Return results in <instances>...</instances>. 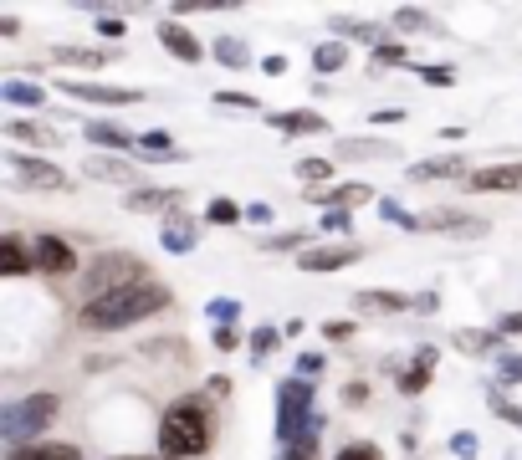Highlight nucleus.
I'll list each match as a JSON object with an SVG mask.
<instances>
[{"label": "nucleus", "instance_id": "13", "mask_svg": "<svg viewBox=\"0 0 522 460\" xmlns=\"http://www.w3.org/2000/svg\"><path fill=\"white\" fill-rule=\"evenodd\" d=\"M6 460H82V450L67 440H26V445H6Z\"/></svg>", "mask_w": 522, "mask_h": 460}, {"label": "nucleus", "instance_id": "33", "mask_svg": "<svg viewBox=\"0 0 522 460\" xmlns=\"http://www.w3.org/2000/svg\"><path fill=\"white\" fill-rule=\"evenodd\" d=\"M205 220H210V225H236V220H241V205H236V200H210Z\"/></svg>", "mask_w": 522, "mask_h": 460}, {"label": "nucleus", "instance_id": "3", "mask_svg": "<svg viewBox=\"0 0 522 460\" xmlns=\"http://www.w3.org/2000/svg\"><path fill=\"white\" fill-rule=\"evenodd\" d=\"M134 282H149V271L139 256H123V251H103L93 266L82 271V302H98L108 292H123V287H134Z\"/></svg>", "mask_w": 522, "mask_h": 460}, {"label": "nucleus", "instance_id": "30", "mask_svg": "<svg viewBox=\"0 0 522 460\" xmlns=\"http://www.w3.org/2000/svg\"><path fill=\"white\" fill-rule=\"evenodd\" d=\"M215 57H221L226 67H246V62H251V52H246L236 36H221V41H215Z\"/></svg>", "mask_w": 522, "mask_h": 460}, {"label": "nucleus", "instance_id": "51", "mask_svg": "<svg viewBox=\"0 0 522 460\" xmlns=\"http://www.w3.org/2000/svg\"><path fill=\"white\" fill-rule=\"evenodd\" d=\"M16 31H21L16 16H0V41H16Z\"/></svg>", "mask_w": 522, "mask_h": 460}, {"label": "nucleus", "instance_id": "2", "mask_svg": "<svg viewBox=\"0 0 522 460\" xmlns=\"http://www.w3.org/2000/svg\"><path fill=\"white\" fill-rule=\"evenodd\" d=\"M215 440V420H210V404L205 394H185L164 409L159 420V460H195L205 455Z\"/></svg>", "mask_w": 522, "mask_h": 460}, {"label": "nucleus", "instance_id": "12", "mask_svg": "<svg viewBox=\"0 0 522 460\" xmlns=\"http://www.w3.org/2000/svg\"><path fill=\"white\" fill-rule=\"evenodd\" d=\"M466 184H471L476 195H487V190H507V195H522V164H492V169H476Z\"/></svg>", "mask_w": 522, "mask_h": 460}, {"label": "nucleus", "instance_id": "57", "mask_svg": "<svg viewBox=\"0 0 522 460\" xmlns=\"http://www.w3.org/2000/svg\"><path fill=\"white\" fill-rule=\"evenodd\" d=\"M134 460H144V455H134Z\"/></svg>", "mask_w": 522, "mask_h": 460}, {"label": "nucleus", "instance_id": "9", "mask_svg": "<svg viewBox=\"0 0 522 460\" xmlns=\"http://www.w3.org/2000/svg\"><path fill=\"white\" fill-rule=\"evenodd\" d=\"M159 46H164L174 62H200V57H205V41H200L190 26H180V21H164V26H159Z\"/></svg>", "mask_w": 522, "mask_h": 460}, {"label": "nucleus", "instance_id": "42", "mask_svg": "<svg viewBox=\"0 0 522 460\" xmlns=\"http://www.w3.org/2000/svg\"><path fill=\"white\" fill-rule=\"evenodd\" d=\"M420 77L430 87H456V67H420Z\"/></svg>", "mask_w": 522, "mask_h": 460}, {"label": "nucleus", "instance_id": "17", "mask_svg": "<svg viewBox=\"0 0 522 460\" xmlns=\"http://www.w3.org/2000/svg\"><path fill=\"white\" fill-rule=\"evenodd\" d=\"M82 133H87V144H98V149H118V154H123V149H139V138H134V133L118 128V123H103V118H93Z\"/></svg>", "mask_w": 522, "mask_h": 460}, {"label": "nucleus", "instance_id": "19", "mask_svg": "<svg viewBox=\"0 0 522 460\" xmlns=\"http://www.w3.org/2000/svg\"><path fill=\"white\" fill-rule=\"evenodd\" d=\"M82 174L87 179H103V184H134V164L128 159H82Z\"/></svg>", "mask_w": 522, "mask_h": 460}, {"label": "nucleus", "instance_id": "21", "mask_svg": "<svg viewBox=\"0 0 522 460\" xmlns=\"http://www.w3.org/2000/svg\"><path fill=\"white\" fill-rule=\"evenodd\" d=\"M338 159H400V149L384 144V138H343Z\"/></svg>", "mask_w": 522, "mask_h": 460}, {"label": "nucleus", "instance_id": "35", "mask_svg": "<svg viewBox=\"0 0 522 460\" xmlns=\"http://www.w3.org/2000/svg\"><path fill=\"white\" fill-rule=\"evenodd\" d=\"M456 348L461 353H492L497 348V333H456Z\"/></svg>", "mask_w": 522, "mask_h": 460}, {"label": "nucleus", "instance_id": "49", "mask_svg": "<svg viewBox=\"0 0 522 460\" xmlns=\"http://www.w3.org/2000/svg\"><path fill=\"white\" fill-rule=\"evenodd\" d=\"M323 338H354V322H323Z\"/></svg>", "mask_w": 522, "mask_h": 460}, {"label": "nucleus", "instance_id": "39", "mask_svg": "<svg viewBox=\"0 0 522 460\" xmlns=\"http://www.w3.org/2000/svg\"><path fill=\"white\" fill-rule=\"evenodd\" d=\"M215 103H221V108H241V113H256L261 108L251 92H215Z\"/></svg>", "mask_w": 522, "mask_h": 460}, {"label": "nucleus", "instance_id": "8", "mask_svg": "<svg viewBox=\"0 0 522 460\" xmlns=\"http://www.w3.org/2000/svg\"><path fill=\"white\" fill-rule=\"evenodd\" d=\"M31 256H36V271H47V276H72L77 271V251L62 236H36Z\"/></svg>", "mask_w": 522, "mask_h": 460}, {"label": "nucleus", "instance_id": "22", "mask_svg": "<svg viewBox=\"0 0 522 460\" xmlns=\"http://www.w3.org/2000/svg\"><path fill=\"white\" fill-rule=\"evenodd\" d=\"M52 62H62V67H108L113 62V52H98V46H52Z\"/></svg>", "mask_w": 522, "mask_h": 460}, {"label": "nucleus", "instance_id": "32", "mask_svg": "<svg viewBox=\"0 0 522 460\" xmlns=\"http://www.w3.org/2000/svg\"><path fill=\"white\" fill-rule=\"evenodd\" d=\"M261 251H308V230H287V236H267Z\"/></svg>", "mask_w": 522, "mask_h": 460}, {"label": "nucleus", "instance_id": "34", "mask_svg": "<svg viewBox=\"0 0 522 460\" xmlns=\"http://www.w3.org/2000/svg\"><path fill=\"white\" fill-rule=\"evenodd\" d=\"M395 26H400V31H435V21H430L425 11H415V6H400V11H395Z\"/></svg>", "mask_w": 522, "mask_h": 460}, {"label": "nucleus", "instance_id": "15", "mask_svg": "<svg viewBox=\"0 0 522 460\" xmlns=\"http://www.w3.org/2000/svg\"><path fill=\"white\" fill-rule=\"evenodd\" d=\"M180 200H185L180 190H134L123 205L134 210V215H164V220H169L174 210H180Z\"/></svg>", "mask_w": 522, "mask_h": 460}, {"label": "nucleus", "instance_id": "16", "mask_svg": "<svg viewBox=\"0 0 522 460\" xmlns=\"http://www.w3.org/2000/svg\"><path fill=\"white\" fill-rule=\"evenodd\" d=\"M267 123H272L277 133H287V138H292V133H328V118H323V113H313V108H292V113H272Z\"/></svg>", "mask_w": 522, "mask_h": 460}, {"label": "nucleus", "instance_id": "1", "mask_svg": "<svg viewBox=\"0 0 522 460\" xmlns=\"http://www.w3.org/2000/svg\"><path fill=\"white\" fill-rule=\"evenodd\" d=\"M169 307V287L164 282H134V287H123V292H108L98 302H82L77 307V328L82 333H123V328H134V322L154 317Z\"/></svg>", "mask_w": 522, "mask_h": 460}, {"label": "nucleus", "instance_id": "56", "mask_svg": "<svg viewBox=\"0 0 522 460\" xmlns=\"http://www.w3.org/2000/svg\"><path fill=\"white\" fill-rule=\"evenodd\" d=\"M261 67H267L272 77H282V72H287V57H267V62H261Z\"/></svg>", "mask_w": 522, "mask_h": 460}, {"label": "nucleus", "instance_id": "14", "mask_svg": "<svg viewBox=\"0 0 522 460\" xmlns=\"http://www.w3.org/2000/svg\"><path fill=\"white\" fill-rule=\"evenodd\" d=\"M6 138H16V144H36V149H57L62 133L52 123H36V118H6Z\"/></svg>", "mask_w": 522, "mask_h": 460}, {"label": "nucleus", "instance_id": "47", "mask_svg": "<svg viewBox=\"0 0 522 460\" xmlns=\"http://www.w3.org/2000/svg\"><path fill=\"white\" fill-rule=\"evenodd\" d=\"M323 230H333V236H343V230H348V210H323Z\"/></svg>", "mask_w": 522, "mask_h": 460}, {"label": "nucleus", "instance_id": "20", "mask_svg": "<svg viewBox=\"0 0 522 460\" xmlns=\"http://www.w3.org/2000/svg\"><path fill=\"white\" fill-rule=\"evenodd\" d=\"M435 379V348H420L415 363L400 374V394H425V384Z\"/></svg>", "mask_w": 522, "mask_h": 460}, {"label": "nucleus", "instance_id": "29", "mask_svg": "<svg viewBox=\"0 0 522 460\" xmlns=\"http://www.w3.org/2000/svg\"><path fill=\"white\" fill-rule=\"evenodd\" d=\"M343 62H348V46H343V41H318V46H313V67H318V72H338Z\"/></svg>", "mask_w": 522, "mask_h": 460}, {"label": "nucleus", "instance_id": "40", "mask_svg": "<svg viewBox=\"0 0 522 460\" xmlns=\"http://www.w3.org/2000/svg\"><path fill=\"white\" fill-rule=\"evenodd\" d=\"M497 374H502V384H522V353L497 358Z\"/></svg>", "mask_w": 522, "mask_h": 460}, {"label": "nucleus", "instance_id": "43", "mask_svg": "<svg viewBox=\"0 0 522 460\" xmlns=\"http://www.w3.org/2000/svg\"><path fill=\"white\" fill-rule=\"evenodd\" d=\"M323 363H328L323 353H297V374H302V379H313V374H323Z\"/></svg>", "mask_w": 522, "mask_h": 460}, {"label": "nucleus", "instance_id": "38", "mask_svg": "<svg viewBox=\"0 0 522 460\" xmlns=\"http://www.w3.org/2000/svg\"><path fill=\"white\" fill-rule=\"evenodd\" d=\"M333 460H384V455H379V445H369V440H354V445H343Z\"/></svg>", "mask_w": 522, "mask_h": 460}, {"label": "nucleus", "instance_id": "31", "mask_svg": "<svg viewBox=\"0 0 522 460\" xmlns=\"http://www.w3.org/2000/svg\"><path fill=\"white\" fill-rule=\"evenodd\" d=\"M297 179H308V184H318V179H333V159H318V154L297 159Z\"/></svg>", "mask_w": 522, "mask_h": 460}, {"label": "nucleus", "instance_id": "54", "mask_svg": "<svg viewBox=\"0 0 522 460\" xmlns=\"http://www.w3.org/2000/svg\"><path fill=\"white\" fill-rule=\"evenodd\" d=\"M231 394V379H210V399H226Z\"/></svg>", "mask_w": 522, "mask_h": 460}, {"label": "nucleus", "instance_id": "50", "mask_svg": "<svg viewBox=\"0 0 522 460\" xmlns=\"http://www.w3.org/2000/svg\"><path fill=\"white\" fill-rule=\"evenodd\" d=\"M236 343H241V333H236V328H221V333H215V348H221V353H231Z\"/></svg>", "mask_w": 522, "mask_h": 460}, {"label": "nucleus", "instance_id": "55", "mask_svg": "<svg viewBox=\"0 0 522 460\" xmlns=\"http://www.w3.org/2000/svg\"><path fill=\"white\" fill-rule=\"evenodd\" d=\"M210 317H236V302H210Z\"/></svg>", "mask_w": 522, "mask_h": 460}, {"label": "nucleus", "instance_id": "10", "mask_svg": "<svg viewBox=\"0 0 522 460\" xmlns=\"http://www.w3.org/2000/svg\"><path fill=\"white\" fill-rule=\"evenodd\" d=\"M364 256V246H308L297 256L302 271H343V266H354Z\"/></svg>", "mask_w": 522, "mask_h": 460}, {"label": "nucleus", "instance_id": "44", "mask_svg": "<svg viewBox=\"0 0 522 460\" xmlns=\"http://www.w3.org/2000/svg\"><path fill=\"white\" fill-rule=\"evenodd\" d=\"M338 399H343L348 409H359V404L369 399V384H364V379H354V384H343V394H338Z\"/></svg>", "mask_w": 522, "mask_h": 460}, {"label": "nucleus", "instance_id": "23", "mask_svg": "<svg viewBox=\"0 0 522 460\" xmlns=\"http://www.w3.org/2000/svg\"><path fill=\"white\" fill-rule=\"evenodd\" d=\"M159 241H164V251H174V256H190V251H195V220H185V215H169Z\"/></svg>", "mask_w": 522, "mask_h": 460}, {"label": "nucleus", "instance_id": "18", "mask_svg": "<svg viewBox=\"0 0 522 460\" xmlns=\"http://www.w3.org/2000/svg\"><path fill=\"white\" fill-rule=\"evenodd\" d=\"M354 307H359L364 317H400V312L410 307V297H400V292H359Z\"/></svg>", "mask_w": 522, "mask_h": 460}, {"label": "nucleus", "instance_id": "26", "mask_svg": "<svg viewBox=\"0 0 522 460\" xmlns=\"http://www.w3.org/2000/svg\"><path fill=\"white\" fill-rule=\"evenodd\" d=\"M420 230H461V236H482V220H466L456 210H430V215H420Z\"/></svg>", "mask_w": 522, "mask_h": 460}, {"label": "nucleus", "instance_id": "41", "mask_svg": "<svg viewBox=\"0 0 522 460\" xmlns=\"http://www.w3.org/2000/svg\"><path fill=\"white\" fill-rule=\"evenodd\" d=\"M374 57H379L384 67H395V62H410V46H400V41H384V46H379Z\"/></svg>", "mask_w": 522, "mask_h": 460}, {"label": "nucleus", "instance_id": "45", "mask_svg": "<svg viewBox=\"0 0 522 460\" xmlns=\"http://www.w3.org/2000/svg\"><path fill=\"white\" fill-rule=\"evenodd\" d=\"M451 450H456V460H476V435H471V430H461V435L451 440Z\"/></svg>", "mask_w": 522, "mask_h": 460}, {"label": "nucleus", "instance_id": "11", "mask_svg": "<svg viewBox=\"0 0 522 460\" xmlns=\"http://www.w3.org/2000/svg\"><path fill=\"white\" fill-rule=\"evenodd\" d=\"M308 200L323 205V210H354V205H369L379 195L369 190V184H328V190H308Z\"/></svg>", "mask_w": 522, "mask_h": 460}, {"label": "nucleus", "instance_id": "27", "mask_svg": "<svg viewBox=\"0 0 522 460\" xmlns=\"http://www.w3.org/2000/svg\"><path fill=\"white\" fill-rule=\"evenodd\" d=\"M410 179H471V174H466V159H425V164H410Z\"/></svg>", "mask_w": 522, "mask_h": 460}, {"label": "nucleus", "instance_id": "28", "mask_svg": "<svg viewBox=\"0 0 522 460\" xmlns=\"http://www.w3.org/2000/svg\"><path fill=\"white\" fill-rule=\"evenodd\" d=\"M139 149H144V154H159L164 164H180V159H185L180 149H174V138H169L164 128H149V133H139Z\"/></svg>", "mask_w": 522, "mask_h": 460}, {"label": "nucleus", "instance_id": "6", "mask_svg": "<svg viewBox=\"0 0 522 460\" xmlns=\"http://www.w3.org/2000/svg\"><path fill=\"white\" fill-rule=\"evenodd\" d=\"M6 169H11V179L21 184V190H67V174H62L52 159H41V154L11 149V154H6Z\"/></svg>", "mask_w": 522, "mask_h": 460}, {"label": "nucleus", "instance_id": "36", "mask_svg": "<svg viewBox=\"0 0 522 460\" xmlns=\"http://www.w3.org/2000/svg\"><path fill=\"white\" fill-rule=\"evenodd\" d=\"M282 460H318V425L308 430V435H302L297 445H287V455Z\"/></svg>", "mask_w": 522, "mask_h": 460}, {"label": "nucleus", "instance_id": "46", "mask_svg": "<svg viewBox=\"0 0 522 460\" xmlns=\"http://www.w3.org/2000/svg\"><path fill=\"white\" fill-rule=\"evenodd\" d=\"M343 36H348V41H369V46H374V52H379V46H384L374 26H343Z\"/></svg>", "mask_w": 522, "mask_h": 460}, {"label": "nucleus", "instance_id": "4", "mask_svg": "<svg viewBox=\"0 0 522 460\" xmlns=\"http://www.w3.org/2000/svg\"><path fill=\"white\" fill-rule=\"evenodd\" d=\"M52 420H57V394H26L0 409V435H6V445H26V440H41V430Z\"/></svg>", "mask_w": 522, "mask_h": 460}, {"label": "nucleus", "instance_id": "52", "mask_svg": "<svg viewBox=\"0 0 522 460\" xmlns=\"http://www.w3.org/2000/svg\"><path fill=\"white\" fill-rule=\"evenodd\" d=\"M98 36H108V41H118V36H123V21H108V16H103V21H98Z\"/></svg>", "mask_w": 522, "mask_h": 460}, {"label": "nucleus", "instance_id": "25", "mask_svg": "<svg viewBox=\"0 0 522 460\" xmlns=\"http://www.w3.org/2000/svg\"><path fill=\"white\" fill-rule=\"evenodd\" d=\"M0 103H11V108H41V103H47V92H41L36 82L6 77V82H0Z\"/></svg>", "mask_w": 522, "mask_h": 460}, {"label": "nucleus", "instance_id": "24", "mask_svg": "<svg viewBox=\"0 0 522 460\" xmlns=\"http://www.w3.org/2000/svg\"><path fill=\"white\" fill-rule=\"evenodd\" d=\"M31 266H36V256L26 251L21 236H0V271H6V276H26Z\"/></svg>", "mask_w": 522, "mask_h": 460}, {"label": "nucleus", "instance_id": "7", "mask_svg": "<svg viewBox=\"0 0 522 460\" xmlns=\"http://www.w3.org/2000/svg\"><path fill=\"white\" fill-rule=\"evenodd\" d=\"M62 92H67V98H82V103H98V108H134V103H144L139 87H113V82H87V77H62Z\"/></svg>", "mask_w": 522, "mask_h": 460}, {"label": "nucleus", "instance_id": "48", "mask_svg": "<svg viewBox=\"0 0 522 460\" xmlns=\"http://www.w3.org/2000/svg\"><path fill=\"white\" fill-rule=\"evenodd\" d=\"M369 123H379V128H395V123H405V113H400V108H379V113H369Z\"/></svg>", "mask_w": 522, "mask_h": 460}, {"label": "nucleus", "instance_id": "5", "mask_svg": "<svg viewBox=\"0 0 522 460\" xmlns=\"http://www.w3.org/2000/svg\"><path fill=\"white\" fill-rule=\"evenodd\" d=\"M318 420H313V384L308 379H282L277 384V440L297 445Z\"/></svg>", "mask_w": 522, "mask_h": 460}, {"label": "nucleus", "instance_id": "53", "mask_svg": "<svg viewBox=\"0 0 522 460\" xmlns=\"http://www.w3.org/2000/svg\"><path fill=\"white\" fill-rule=\"evenodd\" d=\"M502 333H517V338H522V312H507V317H502Z\"/></svg>", "mask_w": 522, "mask_h": 460}, {"label": "nucleus", "instance_id": "37", "mask_svg": "<svg viewBox=\"0 0 522 460\" xmlns=\"http://www.w3.org/2000/svg\"><path fill=\"white\" fill-rule=\"evenodd\" d=\"M277 338H282L277 328H256V333H251V358L261 363V358H267V353L277 348Z\"/></svg>", "mask_w": 522, "mask_h": 460}]
</instances>
